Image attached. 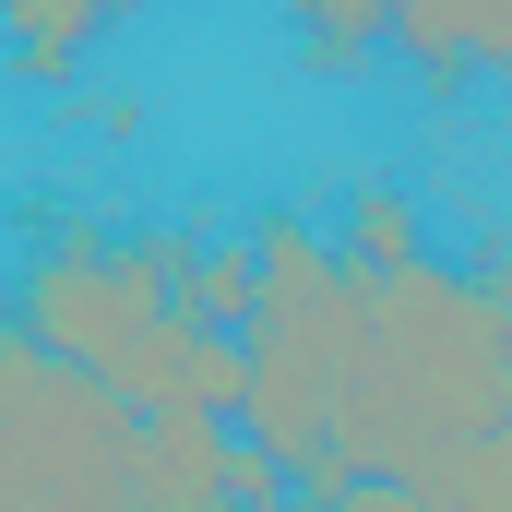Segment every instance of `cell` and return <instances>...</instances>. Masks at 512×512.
Instances as JSON below:
<instances>
[{
    "mask_svg": "<svg viewBox=\"0 0 512 512\" xmlns=\"http://www.w3.org/2000/svg\"><path fill=\"white\" fill-rule=\"evenodd\" d=\"M286 24H298L322 60H370L393 36V0H286Z\"/></svg>",
    "mask_w": 512,
    "mask_h": 512,
    "instance_id": "obj_8",
    "label": "cell"
},
{
    "mask_svg": "<svg viewBox=\"0 0 512 512\" xmlns=\"http://www.w3.org/2000/svg\"><path fill=\"white\" fill-rule=\"evenodd\" d=\"M0 512H167L143 405L0 310Z\"/></svg>",
    "mask_w": 512,
    "mask_h": 512,
    "instance_id": "obj_3",
    "label": "cell"
},
{
    "mask_svg": "<svg viewBox=\"0 0 512 512\" xmlns=\"http://www.w3.org/2000/svg\"><path fill=\"white\" fill-rule=\"evenodd\" d=\"M251 286H262L251 239H191V262H179V310H191V322L239 334V322H251Z\"/></svg>",
    "mask_w": 512,
    "mask_h": 512,
    "instance_id": "obj_6",
    "label": "cell"
},
{
    "mask_svg": "<svg viewBox=\"0 0 512 512\" xmlns=\"http://www.w3.org/2000/svg\"><path fill=\"white\" fill-rule=\"evenodd\" d=\"M334 251L358 262V274H393V262H417L429 239H417V203L393 191V179H370L358 203H346V227H334Z\"/></svg>",
    "mask_w": 512,
    "mask_h": 512,
    "instance_id": "obj_7",
    "label": "cell"
},
{
    "mask_svg": "<svg viewBox=\"0 0 512 512\" xmlns=\"http://www.w3.org/2000/svg\"><path fill=\"white\" fill-rule=\"evenodd\" d=\"M501 24H512V0H393V48L417 60V72H477L489 48H501Z\"/></svg>",
    "mask_w": 512,
    "mask_h": 512,
    "instance_id": "obj_5",
    "label": "cell"
},
{
    "mask_svg": "<svg viewBox=\"0 0 512 512\" xmlns=\"http://www.w3.org/2000/svg\"><path fill=\"white\" fill-rule=\"evenodd\" d=\"M131 12H143V0H0V48H12L24 84H72Z\"/></svg>",
    "mask_w": 512,
    "mask_h": 512,
    "instance_id": "obj_4",
    "label": "cell"
},
{
    "mask_svg": "<svg viewBox=\"0 0 512 512\" xmlns=\"http://www.w3.org/2000/svg\"><path fill=\"white\" fill-rule=\"evenodd\" d=\"M512 429V298L477 262H393L358 286V346L334 405V489L346 477H417L453 441Z\"/></svg>",
    "mask_w": 512,
    "mask_h": 512,
    "instance_id": "obj_1",
    "label": "cell"
},
{
    "mask_svg": "<svg viewBox=\"0 0 512 512\" xmlns=\"http://www.w3.org/2000/svg\"><path fill=\"white\" fill-rule=\"evenodd\" d=\"M417 512H512V501H429V489H405Z\"/></svg>",
    "mask_w": 512,
    "mask_h": 512,
    "instance_id": "obj_9",
    "label": "cell"
},
{
    "mask_svg": "<svg viewBox=\"0 0 512 512\" xmlns=\"http://www.w3.org/2000/svg\"><path fill=\"white\" fill-rule=\"evenodd\" d=\"M179 262L191 239H108V227H60L12 274V322L131 393L143 417H239V334L179 310Z\"/></svg>",
    "mask_w": 512,
    "mask_h": 512,
    "instance_id": "obj_2",
    "label": "cell"
}]
</instances>
